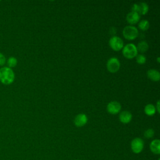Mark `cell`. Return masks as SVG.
Wrapping results in <instances>:
<instances>
[{
	"mask_svg": "<svg viewBox=\"0 0 160 160\" xmlns=\"http://www.w3.org/2000/svg\"><path fill=\"white\" fill-rule=\"evenodd\" d=\"M120 68V62L117 58H111L107 62V69L110 73L117 72Z\"/></svg>",
	"mask_w": 160,
	"mask_h": 160,
	"instance_id": "cell-5",
	"label": "cell"
},
{
	"mask_svg": "<svg viewBox=\"0 0 160 160\" xmlns=\"http://www.w3.org/2000/svg\"><path fill=\"white\" fill-rule=\"evenodd\" d=\"M77 160H78V159H77Z\"/></svg>",
	"mask_w": 160,
	"mask_h": 160,
	"instance_id": "cell-24",
	"label": "cell"
},
{
	"mask_svg": "<svg viewBox=\"0 0 160 160\" xmlns=\"http://www.w3.org/2000/svg\"><path fill=\"white\" fill-rule=\"evenodd\" d=\"M15 75L11 68L3 66L0 68V81L5 85H9L14 81Z\"/></svg>",
	"mask_w": 160,
	"mask_h": 160,
	"instance_id": "cell-1",
	"label": "cell"
},
{
	"mask_svg": "<svg viewBox=\"0 0 160 160\" xmlns=\"http://www.w3.org/2000/svg\"><path fill=\"white\" fill-rule=\"evenodd\" d=\"M159 59H160V58H159V57H158V58H157V61L159 63H160V61H159Z\"/></svg>",
	"mask_w": 160,
	"mask_h": 160,
	"instance_id": "cell-22",
	"label": "cell"
},
{
	"mask_svg": "<svg viewBox=\"0 0 160 160\" xmlns=\"http://www.w3.org/2000/svg\"><path fill=\"white\" fill-rule=\"evenodd\" d=\"M119 118L121 123L124 124H127L131 121L132 115L130 112L128 111H124L120 113Z\"/></svg>",
	"mask_w": 160,
	"mask_h": 160,
	"instance_id": "cell-11",
	"label": "cell"
},
{
	"mask_svg": "<svg viewBox=\"0 0 160 160\" xmlns=\"http://www.w3.org/2000/svg\"><path fill=\"white\" fill-rule=\"evenodd\" d=\"M151 151L156 154H160V141L159 140H153L150 144Z\"/></svg>",
	"mask_w": 160,
	"mask_h": 160,
	"instance_id": "cell-13",
	"label": "cell"
},
{
	"mask_svg": "<svg viewBox=\"0 0 160 160\" xmlns=\"http://www.w3.org/2000/svg\"><path fill=\"white\" fill-rule=\"evenodd\" d=\"M148 77L153 81H158L160 80V73L158 71L151 69L147 72Z\"/></svg>",
	"mask_w": 160,
	"mask_h": 160,
	"instance_id": "cell-12",
	"label": "cell"
},
{
	"mask_svg": "<svg viewBox=\"0 0 160 160\" xmlns=\"http://www.w3.org/2000/svg\"><path fill=\"white\" fill-rule=\"evenodd\" d=\"M154 134V132L153 129H148L145 132L144 136H145V137H146V138H151L152 137H153Z\"/></svg>",
	"mask_w": 160,
	"mask_h": 160,
	"instance_id": "cell-19",
	"label": "cell"
},
{
	"mask_svg": "<svg viewBox=\"0 0 160 160\" xmlns=\"http://www.w3.org/2000/svg\"><path fill=\"white\" fill-rule=\"evenodd\" d=\"M145 112L148 116H153L156 113V108L153 105L148 104L145 108Z\"/></svg>",
	"mask_w": 160,
	"mask_h": 160,
	"instance_id": "cell-15",
	"label": "cell"
},
{
	"mask_svg": "<svg viewBox=\"0 0 160 160\" xmlns=\"http://www.w3.org/2000/svg\"><path fill=\"white\" fill-rule=\"evenodd\" d=\"M123 35L125 39L128 40H133L138 36V30L135 27L127 26L123 31Z\"/></svg>",
	"mask_w": 160,
	"mask_h": 160,
	"instance_id": "cell-3",
	"label": "cell"
},
{
	"mask_svg": "<svg viewBox=\"0 0 160 160\" xmlns=\"http://www.w3.org/2000/svg\"><path fill=\"white\" fill-rule=\"evenodd\" d=\"M17 64H18V60L15 57L11 56L8 59V61H7L8 67H9L10 68H14L17 65Z\"/></svg>",
	"mask_w": 160,
	"mask_h": 160,
	"instance_id": "cell-17",
	"label": "cell"
},
{
	"mask_svg": "<svg viewBox=\"0 0 160 160\" xmlns=\"http://www.w3.org/2000/svg\"><path fill=\"white\" fill-rule=\"evenodd\" d=\"M121 109V106L117 101H111L107 106V111L111 115H117Z\"/></svg>",
	"mask_w": 160,
	"mask_h": 160,
	"instance_id": "cell-8",
	"label": "cell"
},
{
	"mask_svg": "<svg viewBox=\"0 0 160 160\" xmlns=\"http://www.w3.org/2000/svg\"><path fill=\"white\" fill-rule=\"evenodd\" d=\"M137 50H138V52H140V53H145L148 51V48H149V46L148 44L145 41H142L141 42H140L138 44V47H136Z\"/></svg>",
	"mask_w": 160,
	"mask_h": 160,
	"instance_id": "cell-14",
	"label": "cell"
},
{
	"mask_svg": "<svg viewBox=\"0 0 160 160\" xmlns=\"http://www.w3.org/2000/svg\"><path fill=\"white\" fill-rule=\"evenodd\" d=\"M140 16L136 12L131 11L126 16V20L130 25L136 24L140 21Z\"/></svg>",
	"mask_w": 160,
	"mask_h": 160,
	"instance_id": "cell-10",
	"label": "cell"
},
{
	"mask_svg": "<svg viewBox=\"0 0 160 160\" xmlns=\"http://www.w3.org/2000/svg\"><path fill=\"white\" fill-rule=\"evenodd\" d=\"M109 44L110 47L116 51H118L123 48L124 43L123 41L118 36H113L110 38L109 41Z\"/></svg>",
	"mask_w": 160,
	"mask_h": 160,
	"instance_id": "cell-4",
	"label": "cell"
},
{
	"mask_svg": "<svg viewBox=\"0 0 160 160\" xmlns=\"http://www.w3.org/2000/svg\"><path fill=\"white\" fill-rule=\"evenodd\" d=\"M88 122V117L85 114L81 113L78 115L74 120V123L77 127H82Z\"/></svg>",
	"mask_w": 160,
	"mask_h": 160,
	"instance_id": "cell-9",
	"label": "cell"
},
{
	"mask_svg": "<svg viewBox=\"0 0 160 160\" xmlns=\"http://www.w3.org/2000/svg\"><path fill=\"white\" fill-rule=\"evenodd\" d=\"M6 62V59L5 56L3 53H0V66H4Z\"/></svg>",
	"mask_w": 160,
	"mask_h": 160,
	"instance_id": "cell-20",
	"label": "cell"
},
{
	"mask_svg": "<svg viewBox=\"0 0 160 160\" xmlns=\"http://www.w3.org/2000/svg\"><path fill=\"white\" fill-rule=\"evenodd\" d=\"M149 10V6L146 3H140L138 4H134L132 7V11L136 12L140 15L146 14Z\"/></svg>",
	"mask_w": 160,
	"mask_h": 160,
	"instance_id": "cell-7",
	"label": "cell"
},
{
	"mask_svg": "<svg viewBox=\"0 0 160 160\" xmlns=\"http://www.w3.org/2000/svg\"><path fill=\"white\" fill-rule=\"evenodd\" d=\"M123 56L128 59H133L138 55V50L136 46L133 44H128L123 49Z\"/></svg>",
	"mask_w": 160,
	"mask_h": 160,
	"instance_id": "cell-2",
	"label": "cell"
},
{
	"mask_svg": "<svg viewBox=\"0 0 160 160\" xmlns=\"http://www.w3.org/2000/svg\"><path fill=\"white\" fill-rule=\"evenodd\" d=\"M131 150L133 153L136 154L140 153L144 148V142L143 141L139 138H134L131 143Z\"/></svg>",
	"mask_w": 160,
	"mask_h": 160,
	"instance_id": "cell-6",
	"label": "cell"
},
{
	"mask_svg": "<svg viewBox=\"0 0 160 160\" xmlns=\"http://www.w3.org/2000/svg\"><path fill=\"white\" fill-rule=\"evenodd\" d=\"M138 27L142 31H147L150 28V23L147 20H142L139 23Z\"/></svg>",
	"mask_w": 160,
	"mask_h": 160,
	"instance_id": "cell-16",
	"label": "cell"
},
{
	"mask_svg": "<svg viewBox=\"0 0 160 160\" xmlns=\"http://www.w3.org/2000/svg\"><path fill=\"white\" fill-rule=\"evenodd\" d=\"M136 62L140 64H143L146 61V58L143 55H139L136 56Z\"/></svg>",
	"mask_w": 160,
	"mask_h": 160,
	"instance_id": "cell-18",
	"label": "cell"
},
{
	"mask_svg": "<svg viewBox=\"0 0 160 160\" xmlns=\"http://www.w3.org/2000/svg\"><path fill=\"white\" fill-rule=\"evenodd\" d=\"M0 2H1V1H0Z\"/></svg>",
	"mask_w": 160,
	"mask_h": 160,
	"instance_id": "cell-23",
	"label": "cell"
},
{
	"mask_svg": "<svg viewBox=\"0 0 160 160\" xmlns=\"http://www.w3.org/2000/svg\"><path fill=\"white\" fill-rule=\"evenodd\" d=\"M158 112L159 113H160V109H159V101H158L157 102V104H156V109Z\"/></svg>",
	"mask_w": 160,
	"mask_h": 160,
	"instance_id": "cell-21",
	"label": "cell"
}]
</instances>
